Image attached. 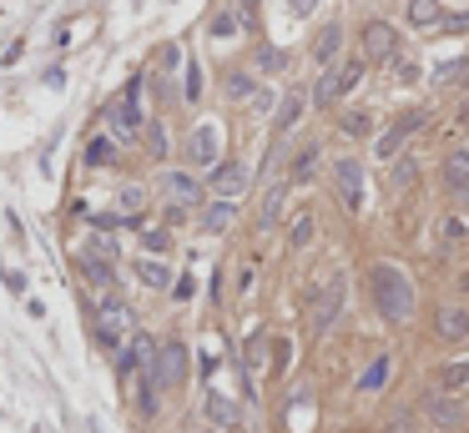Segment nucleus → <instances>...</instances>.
<instances>
[{"label":"nucleus","mask_w":469,"mask_h":433,"mask_svg":"<svg viewBox=\"0 0 469 433\" xmlns=\"http://www.w3.org/2000/svg\"><path fill=\"white\" fill-rule=\"evenodd\" d=\"M444 186H449V192H469V152L444 156Z\"/></svg>","instance_id":"14"},{"label":"nucleus","mask_w":469,"mask_h":433,"mask_svg":"<svg viewBox=\"0 0 469 433\" xmlns=\"http://www.w3.org/2000/svg\"><path fill=\"white\" fill-rule=\"evenodd\" d=\"M187 378V348L182 342H167V348H156V363L147 368V383H141V413H156L162 408V393L167 388H177Z\"/></svg>","instance_id":"2"},{"label":"nucleus","mask_w":469,"mask_h":433,"mask_svg":"<svg viewBox=\"0 0 469 433\" xmlns=\"http://www.w3.org/2000/svg\"><path fill=\"white\" fill-rule=\"evenodd\" d=\"M288 5H293L298 16H308V11H313V5H318V0H288Z\"/></svg>","instance_id":"44"},{"label":"nucleus","mask_w":469,"mask_h":433,"mask_svg":"<svg viewBox=\"0 0 469 433\" xmlns=\"http://www.w3.org/2000/svg\"><path fill=\"white\" fill-rule=\"evenodd\" d=\"M252 91H258V81H252L248 71H237V76H227V96H233V101H248Z\"/></svg>","instance_id":"28"},{"label":"nucleus","mask_w":469,"mask_h":433,"mask_svg":"<svg viewBox=\"0 0 469 433\" xmlns=\"http://www.w3.org/2000/svg\"><path fill=\"white\" fill-rule=\"evenodd\" d=\"M147 146H152V156H167V131H162V126H147Z\"/></svg>","instance_id":"34"},{"label":"nucleus","mask_w":469,"mask_h":433,"mask_svg":"<svg viewBox=\"0 0 469 433\" xmlns=\"http://www.w3.org/2000/svg\"><path fill=\"white\" fill-rule=\"evenodd\" d=\"M465 71H469L465 61H449V66H439V71H434V81H439V86H449V81H459Z\"/></svg>","instance_id":"33"},{"label":"nucleus","mask_w":469,"mask_h":433,"mask_svg":"<svg viewBox=\"0 0 469 433\" xmlns=\"http://www.w3.org/2000/svg\"><path fill=\"white\" fill-rule=\"evenodd\" d=\"M424 413L434 418V423H465V408H459L449 393H434V398H424Z\"/></svg>","instance_id":"15"},{"label":"nucleus","mask_w":469,"mask_h":433,"mask_svg":"<svg viewBox=\"0 0 469 433\" xmlns=\"http://www.w3.org/2000/svg\"><path fill=\"white\" fill-rule=\"evenodd\" d=\"M348 131V137H369V116H363V111H354V116H344V122H338Z\"/></svg>","instance_id":"32"},{"label":"nucleus","mask_w":469,"mask_h":433,"mask_svg":"<svg viewBox=\"0 0 469 433\" xmlns=\"http://www.w3.org/2000/svg\"><path fill=\"white\" fill-rule=\"evenodd\" d=\"M122 207H126V212H137V207H141V186H126V192H122Z\"/></svg>","instance_id":"40"},{"label":"nucleus","mask_w":469,"mask_h":433,"mask_svg":"<svg viewBox=\"0 0 469 433\" xmlns=\"http://www.w3.org/2000/svg\"><path fill=\"white\" fill-rule=\"evenodd\" d=\"M288 242H293V248H308V242H313V216H298L293 232H288Z\"/></svg>","instance_id":"31"},{"label":"nucleus","mask_w":469,"mask_h":433,"mask_svg":"<svg viewBox=\"0 0 469 433\" xmlns=\"http://www.w3.org/2000/svg\"><path fill=\"white\" fill-rule=\"evenodd\" d=\"M393 56H399V31L384 20H369L363 26V61H393Z\"/></svg>","instance_id":"9"},{"label":"nucleus","mask_w":469,"mask_h":433,"mask_svg":"<svg viewBox=\"0 0 469 433\" xmlns=\"http://www.w3.org/2000/svg\"><path fill=\"white\" fill-rule=\"evenodd\" d=\"M313 167H318V146L298 152V156H293V171H288V177H293V182H308V177H313Z\"/></svg>","instance_id":"27"},{"label":"nucleus","mask_w":469,"mask_h":433,"mask_svg":"<svg viewBox=\"0 0 469 433\" xmlns=\"http://www.w3.org/2000/svg\"><path fill=\"white\" fill-rule=\"evenodd\" d=\"M444 237H449V242H454V237H465V222H459V216H449V222H444Z\"/></svg>","instance_id":"42"},{"label":"nucleus","mask_w":469,"mask_h":433,"mask_svg":"<svg viewBox=\"0 0 469 433\" xmlns=\"http://www.w3.org/2000/svg\"><path fill=\"white\" fill-rule=\"evenodd\" d=\"M137 278L147 282V287H167V282H172V272H167L162 263H147V257H141V263H137Z\"/></svg>","instance_id":"25"},{"label":"nucleus","mask_w":469,"mask_h":433,"mask_svg":"<svg viewBox=\"0 0 469 433\" xmlns=\"http://www.w3.org/2000/svg\"><path fill=\"white\" fill-rule=\"evenodd\" d=\"M444 31H469V11H454V16H444Z\"/></svg>","instance_id":"39"},{"label":"nucleus","mask_w":469,"mask_h":433,"mask_svg":"<svg viewBox=\"0 0 469 433\" xmlns=\"http://www.w3.org/2000/svg\"><path fill=\"white\" fill-rule=\"evenodd\" d=\"M81 272H86L96 287H111V263H101L96 252H86V257H81Z\"/></svg>","instance_id":"23"},{"label":"nucleus","mask_w":469,"mask_h":433,"mask_svg":"<svg viewBox=\"0 0 469 433\" xmlns=\"http://www.w3.org/2000/svg\"><path fill=\"white\" fill-rule=\"evenodd\" d=\"M197 96H203V71L187 66V101H197Z\"/></svg>","instance_id":"37"},{"label":"nucleus","mask_w":469,"mask_h":433,"mask_svg":"<svg viewBox=\"0 0 469 433\" xmlns=\"http://www.w3.org/2000/svg\"><path fill=\"white\" fill-rule=\"evenodd\" d=\"M141 242H147V248H152V252H167V248H172V237L162 232V227H152V232L141 237Z\"/></svg>","instance_id":"36"},{"label":"nucleus","mask_w":469,"mask_h":433,"mask_svg":"<svg viewBox=\"0 0 469 433\" xmlns=\"http://www.w3.org/2000/svg\"><path fill=\"white\" fill-rule=\"evenodd\" d=\"M131 338H137V318H131V308H126L122 297H107V303H101V342H107L111 353H122Z\"/></svg>","instance_id":"3"},{"label":"nucleus","mask_w":469,"mask_h":433,"mask_svg":"<svg viewBox=\"0 0 469 433\" xmlns=\"http://www.w3.org/2000/svg\"><path fill=\"white\" fill-rule=\"evenodd\" d=\"M424 122H429L424 111H404V116H399V122H393L389 131H384V137L374 141V156H378V161H393V156L404 152V141L414 137V131H419Z\"/></svg>","instance_id":"6"},{"label":"nucleus","mask_w":469,"mask_h":433,"mask_svg":"<svg viewBox=\"0 0 469 433\" xmlns=\"http://www.w3.org/2000/svg\"><path fill=\"white\" fill-rule=\"evenodd\" d=\"M107 122H111V131H116V137H137V131H141V81H131V86H126L122 101L111 106Z\"/></svg>","instance_id":"7"},{"label":"nucleus","mask_w":469,"mask_h":433,"mask_svg":"<svg viewBox=\"0 0 469 433\" xmlns=\"http://www.w3.org/2000/svg\"><path fill=\"white\" fill-rule=\"evenodd\" d=\"M338 308H344V278H329L308 297V327L313 333H329V327L338 323Z\"/></svg>","instance_id":"4"},{"label":"nucleus","mask_w":469,"mask_h":433,"mask_svg":"<svg viewBox=\"0 0 469 433\" xmlns=\"http://www.w3.org/2000/svg\"><path fill=\"white\" fill-rule=\"evenodd\" d=\"M258 368H263V333L248 338V373H258Z\"/></svg>","instance_id":"35"},{"label":"nucleus","mask_w":469,"mask_h":433,"mask_svg":"<svg viewBox=\"0 0 469 433\" xmlns=\"http://www.w3.org/2000/svg\"><path fill=\"white\" fill-rule=\"evenodd\" d=\"M298 116H303V96H282V106H278V137H288V131H293L298 126Z\"/></svg>","instance_id":"22"},{"label":"nucleus","mask_w":469,"mask_h":433,"mask_svg":"<svg viewBox=\"0 0 469 433\" xmlns=\"http://www.w3.org/2000/svg\"><path fill=\"white\" fill-rule=\"evenodd\" d=\"M389 378H393V358H374V363H369V368H363L359 388H363V393H378V388L389 383Z\"/></svg>","instance_id":"20"},{"label":"nucleus","mask_w":469,"mask_h":433,"mask_svg":"<svg viewBox=\"0 0 469 433\" xmlns=\"http://www.w3.org/2000/svg\"><path fill=\"white\" fill-rule=\"evenodd\" d=\"M111 156H116V146H111V141H107V137H96V141H91V146H86V161H91V167H107Z\"/></svg>","instance_id":"29"},{"label":"nucleus","mask_w":469,"mask_h":433,"mask_svg":"<svg viewBox=\"0 0 469 433\" xmlns=\"http://www.w3.org/2000/svg\"><path fill=\"white\" fill-rule=\"evenodd\" d=\"M207 418H212V423H227V429H237V423H242V408H237L233 398L212 393V398H207Z\"/></svg>","instance_id":"19"},{"label":"nucleus","mask_w":469,"mask_h":433,"mask_svg":"<svg viewBox=\"0 0 469 433\" xmlns=\"http://www.w3.org/2000/svg\"><path fill=\"white\" fill-rule=\"evenodd\" d=\"M409 26H419V31H434V26H444L439 0H409Z\"/></svg>","instance_id":"16"},{"label":"nucleus","mask_w":469,"mask_h":433,"mask_svg":"<svg viewBox=\"0 0 469 433\" xmlns=\"http://www.w3.org/2000/svg\"><path fill=\"white\" fill-rule=\"evenodd\" d=\"M258 66H263V71H278V66H282V51H258Z\"/></svg>","instance_id":"38"},{"label":"nucleus","mask_w":469,"mask_h":433,"mask_svg":"<svg viewBox=\"0 0 469 433\" xmlns=\"http://www.w3.org/2000/svg\"><path fill=\"white\" fill-rule=\"evenodd\" d=\"M459 287H465V293H469V272H465V278H459Z\"/></svg>","instance_id":"45"},{"label":"nucleus","mask_w":469,"mask_h":433,"mask_svg":"<svg viewBox=\"0 0 469 433\" xmlns=\"http://www.w3.org/2000/svg\"><path fill=\"white\" fill-rule=\"evenodd\" d=\"M242 26H248V16H242V11H218V20H212V35H218V41H233Z\"/></svg>","instance_id":"21"},{"label":"nucleus","mask_w":469,"mask_h":433,"mask_svg":"<svg viewBox=\"0 0 469 433\" xmlns=\"http://www.w3.org/2000/svg\"><path fill=\"white\" fill-rule=\"evenodd\" d=\"M439 383H444V393H465V388H469V358L444 363V368H439Z\"/></svg>","instance_id":"18"},{"label":"nucleus","mask_w":469,"mask_h":433,"mask_svg":"<svg viewBox=\"0 0 469 433\" xmlns=\"http://www.w3.org/2000/svg\"><path fill=\"white\" fill-rule=\"evenodd\" d=\"M333 182H338V197H344L348 212H359L363 207V167L354 156H338V161H333Z\"/></svg>","instance_id":"8"},{"label":"nucleus","mask_w":469,"mask_h":433,"mask_svg":"<svg viewBox=\"0 0 469 433\" xmlns=\"http://www.w3.org/2000/svg\"><path fill=\"white\" fill-rule=\"evenodd\" d=\"M369 293H374V308L389 318V323H409L414 318V282H409L404 267L378 263L369 272Z\"/></svg>","instance_id":"1"},{"label":"nucleus","mask_w":469,"mask_h":433,"mask_svg":"<svg viewBox=\"0 0 469 433\" xmlns=\"http://www.w3.org/2000/svg\"><path fill=\"white\" fill-rule=\"evenodd\" d=\"M282 197H288V182H278V186L263 197V227H273V222L282 216Z\"/></svg>","instance_id":"24"},{"label":"nucleus","mask_w":469,"mask_h":433,"mask_svg":"<svg viewBox=\"0 0 469 433\" xmlns=\"http://www.w3.org/2000/svg\"><path fill=\"white\" fill-rule=\"evenodd\" d=\"M439 338H449V342L469 338V312L465 308H444L439 312Z\"/></svg>","instance_id":"17"},{"label":"nucleus","mask_w":469,"mask_h":433,"mask_svg":"<svg viewBox=\"0 0 469 433\" xmlns=\"http://www.w3.org/2000/svg\"><path fill=\"white\" fill-rule=\"evenodd\" d=\"M338 46H344V31H338V26H323V31H318V41H313V61H318V66H333V61H338Z\"/></svg>","instance_id":"13"},{"label":"nucleus","mask_w":469,"mask_h":433,"mask_svg":"<svg viewBox=\"0 0 469 433\" xmlns=\"http://www.w3.org/2000/svg\"><path fill=\"white\" fill-rule=\"evenodd\" d=\"M414 177H419V167H414V161H409V156H399V167H393L389 186H393V192H399V186H409V182H414Z\"/></svg>","instance_id":"30"},{"label":"nucleus","mask_w":469,"mask_h":433,"mask_svg":"<svg viewBox=\"0 0 469 433\" xmlns=\"http://www.w3.org/2000/svg\"><path fill=\"white\" fill-rule=\"evenodd\" d=\"M459 197H465V207H469V192H459Z\"/></svg>","instance_id":"46"},{"label":"nucleus","mask_w":469,"mask_h":433,"mask_svg":"<svg viewBox=\"0 0 469 433\" xmlns=\"http://www.w3.org/2000/svg\"><path fill=\"white\" fill-rule=\"evenodd\" d=\"M162 192H167L177 207H182V201H187V207H197V201H203V182H197V177H187V171H167V177H162Z\"/></svg>","instance_id":"12"},{"label":"nucleus","mask_w":469,"mask_h":433,"mask_svg":"<svg viewBox=\"0 0 469 433\" xmlns=\"http://www.w3.org/2000/svg\"><path fill=\"white\" fill-rule=\"evenodd\" d=\"M237 11H242V16H248V26H252V20H258V0H237Z\"/></svg>","instance_id":"43"},{"label":"nucleus","mask_w":469,"mask_h":433,"mask_svg":"<svg viewBox=\"0 0 469 433\" xmlns=\"http://www.w3.org/2000/svg\"><path fill=\"white\" fill-rule=\"evenodd\" d=\"M363 66L369 61H338L329 71V76L318 81V91H313V101H318V106H333V101H344L348 91H354V86H359L363 81Z\"/></svg>","instance_id":"5"},{"label":"nucleus","mask_w":469,"mask_h":433,"mask_svg":"<svg viewBox=\"0 0 469 433\" xmlns=\"http://www.w3.org/2000/svg\"><path fill=\"white\" fill-rule=\"evenodd\" d=\"M227 222H233V201H212V207H207V216H203L207 232H222Z\"/></svg>","instance_id":"26"},{"label":"nucleus","mask_w":469,"mask_h":433,"mask_svg":"<svg viewBox=\"0 0 469 433\" xmlns=\"http://www.w3.org/2000/svg\"><path fill=\"white\" fill-rule=\"evenodd\" d=\"M218 152H222L218 126L203 122V126H197V131L187 137V161H197V167H218Z\"/></svg>","instance_id":"10"},{"label":"nucleus","mask_w":469,"mask_h":433,"mask_svg":"<svg viewBox=\"0 0 469 433\" xmlns=\"http://www.w3.org/2000/svg\"><path fill=\"white\" fill-rule=\"evenodd\" d=\"M172 293H177V297H182V303H187V297H192V293H197V282H192V278H177V287H172Z\"/></svg>","instance_id":"41"},{"label":"nucleus","mask_w":469,"mask_h":433,"mask_svg":"<svg viewBox=\"0 0 469 433\" xmlns=\"http://www.w3.org/2000/svg\"><path fill=\"white\" fill-rule=\"evenodd\" d=\"M212 192H218L222 201L242 197V192H248V167H242V161H218V167H212Z\"/></svg>","instance_id":"11"}]
</instances>
